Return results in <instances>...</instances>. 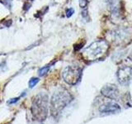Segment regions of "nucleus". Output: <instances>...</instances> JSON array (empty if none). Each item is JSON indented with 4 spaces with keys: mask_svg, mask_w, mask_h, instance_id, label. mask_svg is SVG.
<instances>
[{
    "mask_svg": "<svg viewBox=\"0 0 132 124\" xmlns=\"http://www.w3.org/2000/svg\"><path fill=\"white\" fill-rule=\"evenodd\" d=\"M39 80H40L38 78H31V80H29V83H28L29 87H30V88H33V87H35L37 83L39 82Z\"/></svg>",
    "mask_w": 132,
    "mask_h": 124,
    "instance_id": "obj_9",
    "label": "nucleus"
},
{
    "mask_svg": "<svg viewBox=\"0 0 132 124\" xmlns=\"http://www.w3.org/2000/svg\"><path fill=\"white\" fill-rule=\"evenodd\" d=\"M49 69H50V65H46V66H44V67L40 68L38 71V74L40 76H44L45 74L48 73L49 71Z\"/></svg>",
    "mask_w": 132,
    "mask_h": 124,
    "instance_id": "obj_8",
    "label": "nucleus"
},
{
    "mask_svg": "<svg viewBox=\"0 0 132 124\" xmlns=\"http://www.w3.org/2000/svg\"><path fill=\"white\" fill-rule=\"evenodd\" d=\"M129 58H130V60H132V52H131V54H130V56H129Z\"/></svg>",
    "mask_w": 132,
    "mask_h": 124,
    "instance_id": "obj_15",
    "label": "nucleus"
},
{
    "mask_svg": "<svg viewBox=\"0 0 132 124\" xmlns=\"http://www.w3.org/2000/svg\"><path fill=\"white\" fill-rule=\"evenodd\" d=\"M31 1H33V0H31Z\"/></svg>",
    "mask_w": 132,
    "mask_h": 124,
    "instance_id": "obj_16",
    "label": "nucleus"
},
{
    "mask_svg": "<svg viewBox=\"0 0 132 124\" xmlns=\"http://www.w3.org/2000/svg\"><path fill=\"white\" fill-rule=\"evenodd\" d=\"M101 94L106 98L113 99V100H117L120 97L119 89L115 84H109L103 86L101 89Z\"/></svg>",
    "mask_w": 132,
    "mask_h": 124,
    "instance_id": "obj_6",
    "label": "nucleus"
},
{
    "mask_svg": "<svg viewBox=\"0 0 132 124\" xmlns=\"http://www.w3.org/2000/svg\"><path fill=\"white\" fill-rule=\"evenodd\" d=\"M132 78V67L131 66H122L119 68L117 71V79L120 84L127 85Z\"/></svg>",
    "mask_w": 132,
    "mask_h": 124,
    "instance_id": "obj_5",
    "label": "nucleus"
},
{
    "mask_svg": "<svg viewBox=\"0 0 132 124\" xmlns=\"http://www.w3.org/2000/svg\"><path fill=\"white\" fill-rule=\"evenodd\" d=\"M72 100V96L68 90L60 89L55 91L51 99V113L53 117H58L64 107Z\"/></svg>",
    "mask_w": 132,
    "mask_h": 124,
    "instance_id": "obj_1",
    "label": "nucleus"
},
{
    "mask_svg": "<svg viewBox=\"0 0 132 124\" xmlns=\"http://www.w3.org/2000/svg\"><path fill=\"white\" fill-rule=\"evenodd\" d=\"M64 80L70 85H75L79 82L82 76V69L77 65L66 66L62 73Z\"/></svg>",
    "mask_w": 132,
    "mask_h": 124,
    "instance_id": "obj_4",
    "label": "nucleus"
},
{
    "mask_svg": "<svg viewBox=\"0 0 132 124\" xmlns=\"http://www.w3.org/2000/svg\"><path fill=\"white\" fill-rule=\"evenodd\" d=\"M20 98H11L10 100L7 101V104H12V103H15L18 101V99Z\"/></svg>",
    "mask_w": 132,
    "mask_h": 124,
    "instance_id": "obj_11",
    "label": "nucleus"
},
{
    "mask_svg": "<svg viewBox=\"0 0 132 124\" xmlns=\"http://www.w3.org/2000/svg\"><path fill=\"white\" fill-rule=\"evenodd\" d=\"M88 4V0H80V7L84 8Z\"/></svg>",
    "mask_w": 132,
    "mask_h": 124,
    "instance_id": "obj_12",
    "label": "nucleus"
},
{
    "mask_svg": "<svg viewBox=\"0 0 132 124\" xmlns=\"http://www.w3.org/2000/svg\"><path fill=\"white\" fill-rule=\"evenodd\" d=\"M84 43H82V44H79V45H78V47H74V50H75V51H78V50H80V49L82 47V45H84Z\"/></svg>",
    "mask_w": 132,
    "mask_h": 124,
    "instance_id": "obj_13",
    "label": "nucleus"
},
{
    "mask_svg": "<svg viewBox=\"0 0 132 124\" xmlns=\"http://www.w3.org/2000/svg\"><path fill=\"white\" fill-rule=\"evenodd\" d=\"M4 1H5L7 3H7H10L12 2V0H4Z\"/></svg>",
    "mask_w": 132,
    "mask_h": 124,
    "instance_id": "obj_14",
    "label": "nucleus"
},
{
    "mask_svg": "<svg viewBox=\"0 0 132 124\" xmlns=\"http://www.w3.org/2000/svg\"><path fill=\"white\" fill-rule=\"evenodd\" d=\"M48 95L45 93L37 94L33 98L31 105V113L34 118L39 122L45 121L48 115Z\"/></svg>",
    "mask_w": 132,
    "mask_h": 124,
    "instance_id": "obj_2",
    "label": "nucleus"
},
{
    "mask_svg": "<svg viewBox=\"0 0 132 124\" xmlns=\"http://www.w3.org/2000/svg\"><path fill=\"white\" fill-rule=\"evenodd\" d=\"M121 107L116 103H106L99 107V112L102 114H116L121 112Z\"/></svg>",
    "mask_w": 132,
    "mask_h": 124,
    "instance_id": "obj_7",
    "label": "nucleus"
},
{
    "mask_svg": "<svg viewBox=\"0 0 132 124\" xmlns=\"http://www.w3.org/2000/svg\"><path fill=\"white\" fill-rule=\"evenodd\" d=\"M109 49V45L104 40H98L89 45L82 51V56L87 60H99L106 55Z\"/></svg>",
    "mask_w": 132,
    "mask_h": 124,
    "instance_id": "obj_3",
    "label": "nucleus"
},
{
    "mask_svg": "<svg viewBox=\"0 0 132 124\" xmlns=\"http://www.w3.org/2000/svg\"><path fill=\"white\" fill-rule=\"evenodd\" d=\"M73 13H74V10L73 9V8H68L67 10H66V17L67 18H70Z\"/></svg>",
    "mask_w": 132,
    "mask_h": 124,
    "instance_id": "obj_10",
    "label": "nucleus"
}]
</instances>
